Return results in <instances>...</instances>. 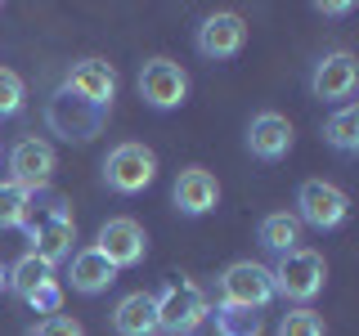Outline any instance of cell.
Returning a JSON list of instances; mask_svg holds the SVG:
<instances>
[{"instance_id":"9a60e30c","label":"cell","mask_w":359,"mask_h":336,"mask_svg":"<svg viewBox=\"0 0 359 336\" xmlns=\"http://www.w3.org/2000/svg\"><path fill=\"white\" fill-rule=\"evenodd\" d=\"M292 121L283 112H256L252 126H247V153L261 157V162H283L292 153Z\"/></svg>"},{"instance_id":"7c38bea8","label":"cell","mask_w":359,"mask_h":336,"mask_svg":"<svg viewBox=\"0 0 359 336\" xmlns=\"http://www.w3.org/2000/svg\"><path fill=\"white\" fill-rule=\"evenodd\" d=\"M355 85H359V63H355L351 50L323 54V59L314 63V72H310V94L323 99V104H351Z\"/></svg>"},{"instance_id":"ba28073f","label":"cell","mask_w":359,"mask_h":336,"mask_svg":"<svg viewBox=\"0 0 359 336\" xmlns=\"http://www.w3.org/2000/svg\"><path fill=\"white\" fill-rule=\"evenodd\" d=\"M140 99L157 112H171L189 99V72L175 59H149L140 67Z\"/></svg>"},{"instance_id":"3957f363","label":"cell","mask_w":359,"mask_h":336,"mask_svg":"<svg viewBox=\"0 0 359 336\" xmlns=\"http://www.w3.org/2000/svg\"><path fill=\"white\" fill-rule=\"evenodd\" d=\"M211 314V300L207 291L189 278L162 287L157 291V332H171V336H198V328L207 323Z\"/></svg>"},{"instance_id":"6da1fadb","label":"cell","mask_w":359,"mask_h":336,"mask_svg":"<svg viewBox=\"0 0 359 336\" xmlns=\"http://www.w3.org/2000/svg\"><path fill=\"white\" fill-rule=\"evenodd\" d=\"M22 233L32 242V255H41L45 265H59L72 255L76 242V220L67 211V197L59 188H36L27 197V216H22Z\"/></svg>"},{"instance_id":"ac0fdd59","label":"cell","mask_w":359,"mask_h":336,"mask_svg":"<svg viewBox=\"0 0 359 336\" xmlns=\"http://www.w3.org/2000/svg\"><path fill=\"white\" fill-rule=\"evenodd\" d=\"M50 283H59V278H54V265H45L41 255H18L14 265L5 269V287L14 291L18 300H27V296H36L41 287H50Z\"/></svg>"},{"instance_id":"4316f807","label":"cell","mask_w":359,"mask_h":336,"mask_svg":"<svg viewBox=\"0 0 359 336\" xmlns=\"http://www.w3.org/2000/svg\"><path fill=\"white\" fill-rule=\"evenodd\" d=\"M314 9H319L323 18H346L355 5H351V0H328V5H314Z\"/></svg>"},{"instance_id":"7a4b0ae2","label":"cell","mask_w":359,"mask_h":336,"mask_svg":"<svg viewBox=\"0 0 359 336\" xmlns=\"http://www.w3.org/2000/svg\"><path fill=\"white\" fill-rule=\"evenodd\" d=\"M269 278H274V296L292 300V305H310L323 291V283H328V265H323L319 251L297 246V251L278 255V265L269 269Z\"/></svg>"},{"instance_id":"ffe728a7","label":"cell","mask_w":359,"mask_h":336,"mask_svg":"<svg viewBox=\"0 0 359 336\" xmlns=\"http://www.w3.org/2000/svg\"><path fill=\"white\" fill-rule=\"evenodd\" d=\"M323 139H328V148H337L341 157L359 153V108L355 104H341L328 117V126H323Z\"/></svg>"},{"instance_id":"cb8c5ba5","label":"cell","mask_w":359,"mask_h":336,"mask_svg":"<svg viewBox=\"0 0 359 336\" xmlns=\"http://www.w3.org/2000/svg\"><path fill=\"white\" fill-rule=\"evenodd\" d=\"M27 104V85L14 67H0V117H18Z\"/></svg>"},{"instance_id":"4fadbf2b","label":"cell","mask_w":359,"mask_h":336,"mask_svg":"<svg viewBox=\"0 0 359 336\" xmlns=\"http://www.w3.org/2000/svg\"><path fill=\"white\" fill-rule=\"evenodd\" d=\"M198 54L202 59H233V54H243V45H247V22L238 14H229V9H220V14H207L202 18V27H198Z\"/></svg>"},{"instance_id":"8fae6325","label":"cell","mask_w":359,"mask_h":336,"mask_svg":"<svg viewBox=\"0 0 359 336\" xmlns=\"http://www.w3.org/2000/svg\"><path fill=\"white\" fill-rule=\"evenodd\" d=\"M54 166H59L54 148L41 139V134H27V139H18L14 148H9V184L27 188V193H36V188H50Z\"/></svg>"},{"instance_id":"83f0119b","label":"cell","mask_w":359,"mask_h":336,"mask_svg":"<svg viewBox=\"0 0 359 336\" xmlns=\"http://www.w3.org/2000/svg\"><path fill=\"white\" fill-rule=\"evenodd\" d=\"M0 291H5V265H0Z\"/></svg>"},{"instance_id":"52a82bcc","label":"cell","mask_w":359,"mask_h":336,"mask_svg":"<svg viewBox=\"0 0 359 336\" xmlns=\"http://www.w3.org/2000/svg\"><path fill=\"white\" fill-rule=\"evenodd\" d=\"M274 300V278L265 265L256 260H233L220 274V305H238V309H256L261 314Z\"/></svg>"},{"instance_id":"603a6c76","label":"cell","mask_w":359,"mask_h":336,"mask_svg":"<svg viewBox=\"0 0 359 336\" xmlns=\"http://www.w3.org/2000/svg\"><path fill=\"white\" fill-rule=\"evenodd\" d=\"M278 336H323V318L310 305H297L278 318Z\"/></svg>"},{"instance_id":"2e32d148","label":"cell","mask_w":359,"mask_h":336,"mask_svg":"<svg viewBox=\"0 0 359 336\" xmlns=\"http://www.w3.org/2000/svg\"><path fill=\"white\" fill-rule=\"evenodd\" d=\"M117 336H153L157 332V291H130L112 309Z\"/></svg>"},{"instance_id":"7402d4cb","label":"cell","mask_w":359,"mask_h":336,"mask_svg":"<svg viewBox=\"0 0 359 336\" xmlns=\"http://www.w3.org/2000/svg\"><path fill=\"white\" fill-rule=\"evenodd\" d=\"M27 188L9 184V179H0V233L5 229H22V216H27Z\"/></svg>"},{"instance_id":"484cf974","label":"cell","mask_w":359,"mask_h":336,"mask_svg":"<svg viewBox=\"0 0 359 336\" xmlns=\"http://www.w3.org/2000/svg\"><path fill=\"white\" fill-rule=\"evenodd\" d=\"M27 305L36 309V314H45V318H50V314H59V309H63V287H59V283L41 287L36 296H27Z\"/></svg>"},{"instance_id":"d6986e66","label":"cell","mask_w":359,"mask_h":336,"mask_svg":"<svg viewBox=\"0 0 359 336\" xmlns=\"http://www.w3.org/2000/svg\"><path fill=\"white\" fill-rule=\"evenodd\" d=\"M256 242H261L265 251H274V255L297 251V246H301V220L287 216V211H274V216L261 220V229H256Z\"/></svg>"},{"instance_id":"277c9868","label":"cell","mask_w":359,"mask_h":336,"mask_svg":"<svg viewBox=\"0 0 359 336\" xmlns=\"http://www.w3.org/2000/svg\"><path fill=\"white\" fill-rule=\"evenodd\" d=\"M153 179H157V153L144 148V144H135V139L117 144V148L104 157V184L121 197L144 193Z\"/></svg>"},{"instance_id":"30bf717a","label":"cell","mask_w":359,"mask_h":336,"mask_svg":"<svg viewBox=\"0 0 359 336\" xmlns=\"http://www.w3.org/2000/svg\"><path fill=\"white\" fill-rule=\"evenodd\" d=\"M95 251L104 255L112 269H135V265L144 260V255H149V233H144V224H140V220L117 216V220H108L104 229H99Z\"/></svg>"},{"instance_id":"5b68a950","label":"cell","mask_w":359,"mask_h":336,"mask_svg":"<svg viewBox=\"0 0 359 336\" xmlns=\"http://www.w3.org/2000/svg\"><path fill=\"white\" fill-rule=\"evenodd\" d=\"M104 121H108V112L81 104V99L67 94L63 85L54 90L50 104H45V126L59 134V139H67V144H90L99 130H104Z\"/></svg>"},{"instance_id":"d4e9b609","label":"cell","mask_w":359,"mask_h":336,"mask_svg":"<svg viewBox=\"0 0 359 336\" xmlns=\"http://www.w3.org/2000/svg\"><path fill=\"white\" fill-rule=\"evenodd\" d=\"M32 336H86V328L76 318H67V314H50V318L36 323V332Z\"/></svg>"},{"instance_id":"e0dca14e","label":"cell","mask_w":359,"mask_h":336,"mask_svg":"<svg viewBox=\"0 0 359 336\" xmlns=\"http://www.w3.org/2000/svg\"><path fill=\"white\" fill-rule=\"evenodd\" d=\"M67 283H72V291H81V296H99V291H108L117 283V269H112L95 246H86V251H76L72 265H67Z\"/></svg>"},{"instance_id":"8992f818","label":"cell","mask_w":359,"mask_h":336,"mask_svg":"<svg viewBox=\"0 0 359 336\" xmlns=\"http://www.w3.org/2000/svg\"><path fill=\"white\" fill-rule=\"evenodd\" d=\"M346 216H351V197L337 184H328V179H306L297 188V220L301 224L328 233V229H341Z\"/></svg>"},{"instance_id":"9c48e42d","label":"cell","mask_w":359,"mask_h":336,"mask_svg":"<svg viewBox=\"0 0 359 336\" xmlns=\"http://www.w3.org/2000/svg\"><path fill=\"white\" fill-rule=\"evenodd\" d=\"M117 85H121L117 81V67L104 63V59H76L72 67H67V76H63V90H67V94H76L81 104L99 108V112L112 108Z\"/></svg>"},{"instance_id":"5bb4252c","label":"cell","mask_w":359,"mask_h":336,"mask_svg":"<svg viewBox=\"0 0 359 336\" xmlns=\"http://www.w3.org/2000/svg\"><path fill=\"white\" fill-rule=\"evenodd\" d=\"M171 202H175L180 216H189V220H198V216H207V211H216V202H220V184H216V175L202 171V166H184V171L175 175Z\"/></svg>"},{"instance_id":"44dd1931","label":"cell","mask_w":359,"mask_h":336,"mask_svg":"<svg viewBox=\"0 0 359 336\" xmlns=\"http://www.w3.org/2000/svg\"><path fill=\"white\" fill-rule=\"evenodd\" d=\"M207 323H216V336H261L265 318L256 309H238V305H216L207 314Z\"/></svg>"}]
</instances>
